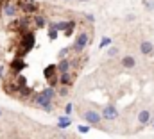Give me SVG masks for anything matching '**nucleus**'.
Wrapping results in <instances>:
<instances>
[{
	"label": "nucleus",
	"instance_id": "obj_1",
	"mask_svg": "<svg viewBox=\"0 0 154 139\" xmlns=\"http://www.w3.org/2000/svg\"><path fill=\"white\" fill-rule=\"evenodd\" d=\"M34 45H36V37H34V32L32 31L22 34V37H20V50H18V55L16 57H23L25 54H29L34 48Z\"/></svg>",
	"mask_w": 154,
	"mask_h": 139
},
{
	"label": "nucleus",
	"instance_id": "obj_2",
	"mask_svg": "<svg viewBox=\"0 0 154 139\" xmlns=\"http://www.w3.org/2000/svg\"><path fill=\"white\" fill-rule=\"evenodd\" d=\"M81 118H82L90 127H99V123H100V120H102V114H99V112L93 111V109H86V111L81 112Z\"/></svg>",
	"mask_w": 154,
	"mask_h": 139
},
{
	"label": "nucleus",
	"instance_id": "obj_3",
	"mask_svg": "<svg viewBox=\"0 0 154 139\" xmlns=\"http://www.w3.org/2000/svg\"><path fill=\"white\" fill-rule=\"evenodd\" d=\"M88 43H90V34H88V32H81V34H77L72 50H74L75 54H81V52H84V48L88 46Z\"/></svg>",
	"mask_w": 154,
	"mask_h": 139
},
{
	"label": "nucleus",
	"instance_id": "obj_4",
	"mask_svg": "<svg viewBox=\"0 0 154 139\" xmlns=\"http://www.w3.org/2000/svg\"><path fill=\"white\" fill-rule=\"evenodd\" d=\"M25 68H27V63L23 61V57H14L13 63L9 64V70H11L13 75H18L22 70H25Z\"/></svg>",
	"mask_w": 154,
	"mask_h": 139
},
{
	"label": "nucleus",
	"instance_id": "obj_5",
	"mask_svg": "<svg viewBox=\"0 0 154 139\" xmlns=\"http://www.w3.org/2000/svg\"><path fill=\"white\" fill-rule=\"evenodd\" d=\"M36 102H38V105L43 109V111H47V112H50V111L54 109L52 100H50V98H47V96H43L41 93H38V95H36Z\"/></svg>",
	"mask_w": 154,
	"mask_h": 139
},
{
	"label": "nucleus",
	"instance_id": "obj_6",
	"mask_svg": "<svg viewBox=\"0 0 154 139\" xmlns=\"http://www.w3.org/2000/svg\"><path fill=\"white\" fill-rule=\"evenodd\" d=\"M18 7H20V11H23L25 14H38V11H39L38 2H32V4H20V2H18Z\"/></svg>",
	"mask_w": 154,
	"mask_h": 139
},
{
	"label": "nucleus",
	"instance_id": "obj_7",
	"mask_svg": "<svg viewBox=\"0 0 154 139\" xmlns=\"http://www.w3.org/2000/svg\"><path fill=\"white\" fill-rule=\"evenodd\" d=\"M102 118L104 120H108V121H113L118 118V109L113 107V105H108V107H104L102 109Z\"/></svg>",
	"mask_w": 154,
	"mask_h": 139
},
{
	"label": "nucleus",
	"instance_id": "obj_8",
	"mask_svg": "<svg viewBox=\"0 0 154 139\" xmlns=\"http://www.w3.org/2000/svg\"><path fill=\"white\" fill-rule=\"evenodd\" d=\"M4 91L7 95H16V93H20V86L16 80H4Z\"/></svg>",
	"mask_w": 154,
	"mask_h": 139
},
{
	"label": "nucleus",
	"instance_id": "obj_9",
	"mask_svg": "<svg viewBox=\"0 0 154 139\" xmlns=\"http://www.w3.org/2000/svg\"><path fill=\"white\" fill-rule=\"evenodd\" d=\"M140 52H142L143 55H152L154 54V45L151 41H142V43H140Z\"/></svg>",
	"mask_w": 154,
	"mask_h": 139
},
{
	"label": "nucleus",
	"instance_id": "obj_10",
	"mask_svg": "<svg viewBox=\"0 0 154 139\" xmlns=\"http://www.w3.org/2000/svg\"><path fill=\"white\" fill-rule=\"evenodd\" d=\"M149 121H151V111L149 109H142L138 112V123L140 125H147Z\"/></svg>",
	"mask_w": 154,
	"mask_h": 139
},
{
	"label": "nucleus",
	"instance_id": "obj_11",
	"mask_svg": "<svg viewBox=\"0 0 154 139\" xmlns=\"http://www.w3.org/2000/svg\"><path fill=\"white\" fill-rule=\"evenodd\" d=\"M72 61L70 59H66V57H63L61 61H59V64H57V71L59 73H66V71H70V68H72Z\"/></svg>",
	"mask_w": 154,
	"mask_h": 139
},
{
	"label": "nucleus",
	"instance_id": "obj_12",
	"mask_svg": "<svg viewBox=\"0 0 154 139\" xmlns=\"http://www.w3.org/2000/svg\"><path fill=\"white\" fill-rule=\"evenodd\" d=\"M59 84H61V86H70V87H72V84H74V77L70 75V71L59 75Z\"/></svg>",
	"mask_w": 154,
	"mask_h": 139
},
{
	"label": "nucleus",
	"instance_id": "obj_13",
	"mask_svg": "<svg viewBox=\"0 0 154 139\" xmlns=\"http://www.w3.org/2000/svg\"><path fill=\"white\" fill-rule=\"evenodd\" d=\"M72 125V118L70 116H59V120H57V129H61V130H65V129H68Z\"/></svg>",
	"mask_w": 154,
	"mask_h": 139
},
{
	"label": "nucleus",
	"instance_id": "obj_14",
	"mask_svg": "<svg viewBox=\"0 0 154 139\" xmlns=\"http://www.w3.org/2000/svg\"><path fill=\"white\" fill-rule=\"evenodd\" d=\"M122 66L127 68V70L134 68V66H136V59H134L133 55H124V57H122Z\"/></svg>",
	"mask_w": 154,
	"mask_h": 139
},
{
	"label": "nucleus",
	"instance_id": "obj_15",
	"mask_svg": "<svg viewBox=\"0 0 154 139\" xmlns=\"http://www.w3.org/2000/svg\"><path fill=\"white\" fill-rule=\"evenodd\" d=\"M32 20H34V27H36V29H45V27H47V23H48V22H47V18H45L43 14H34V18H32Z\"/></svg>",
	"mask_w": 154,
	"mask_h": 139
},
{
	"label": "nucleus",
	"instance_id": "obj_16",
	"mask_svg": "<svg viewBox=\"0 0 154 139\" xmlns=\"http://www.w3.org/2000/svg\"><path fill=\"white\" fill-rule=\"evenodd\" d=\"M72 25H75V22H74V20H63V22L54 23V27H56L57 31H66V29H70Z\"/></svg>",
	"mask_w": 154,
	"mask_h": 139
},
{
	"label": "nucleus",
	"instance_id": "obj_17",
	"mask_svg": "<svg viewBox=\"0 0 154 139\" xmlns=\"http://www.w3.org/2000/svg\"><path fill=\"white\" fill-rule=\"evenodd\" d=\"M56 71H57V66L56 64H50V66H47V68L43 70V77L48 80V78H52L56 75Z\"/></svg>",
	"mask_w": 154,
	"mask_h": 139
},
{
	"label": "nucleus",
	"instance_id": "obj_18",
	"mask_svg": "<svg viewBox=\"0 0 154 139\" xmlns=\"http://www.w3.org/2000/svg\"><path fill=\"white\" fill-rule=\"evenodd\" d=\"M68 91H70V86H61V87L57 89L59 96H68Z\"/></svg>",
	"mask_w": 154,
	"mask_h": 139
},
{
	"label": "nucleus",
	"instance_id": "obj_19",
	"mask_svg": "<svg viewBox=\"0 0 154 139\" xmlns=\"http://www.w3.org/2000/svg\"><path fill=\"white\" fill-rule=\"evenodd\" d=\"M16 82H18V86H20V89L27 86V78H25V77H22V75H18V77H16Z\"/></svg>",
	"mask_w": 154,
	"mask_h": 139
},
{
	"label": "nucleus",
	"instance_id": "obj_20",
	"mask_svg": "<svg viewBox=\"0 0 154 139\" xmlns=\"http://www.w3.org/2000/svg\"><path fill=\"white\" fill-rule=\"evenodd\" d=\"M48 86H52V87H57V86H59V77H57V75H54L52 78H48Z\"/></svg>",
	"mask_w": 154,
	"mask_h": 139
},
{
	"label": "nucleus",
	"instance_id": "obj_21",
	"mask_svg": "<svg viewBox=\"0 0 154 139\" xmlns=\"http://www.w3.org/2000/svg\"><path fill=\"white\" fill-rule=\"evenodd\" d=\"M115 55H118V48L116 46H109L108 48V57H115Z\"/></svg>",
	"mask_w": 154,
	"mask_h": 139
},
{
	"label": "nucleus",
	"instance_id": "obj_22",
	"mask_svg": "<svg viewBox=\"0 0 154 139\" xmlns=\"http://www.w3.org/2000/svg\"><path fill=\"white\" fill-rule=\"evenodd\" d=\"M111 45V37H102V41H100V48H106V46H109Z\"/></svg>",
	"mask_w": 154,
	"mask_h": 139
},
{
	"label": "nucleus",
	"instance_id": "obj_23",
	"mask_svg": "<svg viewBox=\"0 0 154 139\" xmlns=\"http://www.w3.org/2000/svg\"><path fill=\"white\" fill-rule=\"evenodd\" d=\"M77 130H79L81 134H88V132H90V125H79Z\"/></svg>",
	"mask_w": 154,
	"mask_h": 139
},
{
	"label": "nucleus",
	"instance_id": "obj_24",
	"mask_svg": "<svg viewBox=\"0 0 154 139\" xmlns=\"http://www.w3.org/2000/svg\"><path fill=\"white\" fill-rule=\"evenodd\" d=\"M20 93H22V95H23V96H29V95H32V89H31V87H27V86H25V87H22V89H20Z\"/></svg>",
	"mask_w": 154,
	"mask_h": 139
},
{
	"label": "nucleus",
	"instance_id": "obj_25",
	"mask_svg": "<svg viewBox=\"0 0 154 139\" xmlns=\"http://www.w3.org/2000/svg\"><path fill=\"white\" fill-rule=\"evenodd\" d=\"M72 111H74V105H72V104L65 105V114H66V116H70V114H72Z\"/></svg>",
	"mask_w": 154,
	"mask_h": 139
},
{
	"label": "nucleus",
	"instance_id": "obj_26",
	"mask_svg": "<svg viewBox=\"0 0 154 139\" xmlns=\"http://www.w3.org/2000/svg\"><path fill=\"white\" fill-rule=\"evenodd\" d=\"M143 4H145V7H147V9H151V11L154 9V2H152V0H145Z\"/></svg>",
	"mask_w": 154,
	"mask_h": 139
},
{
	"label": "nucleus",
	"instance_id": "obj_27",
	"mask_svg": "<svg viewBox=\"0 0 154 139\" xmlns=\"http://www.w3.org/2000/svg\"><path fill=\"white\" fill-rule=\"evenodd\" d=\"M84 18H86L90 23H93V22H95V16H93V14H84Z\"/></svg>",
	"mask_w": 154,
	"mask_h": 139
},
{
	"label": "nucleus",
	"instance_id": "obj_28",
	"mask_svg": "<svg viewBox=\"0 0 154 139\" xmlns=\"http://www.w3.org/2000/svg\"><path fill=\"white\" fill-rule=\"evenodd\" d=\"M0 77H4V66H0Z\"/></svg>",
	"mask_w": 154,
	"mask_h": 139
},
{
	"label": "nucleus",
	"instance_id": "obj_29",
	"mask_svg": "<svg viewBox=\"0 0 154 139\" xmlns=\"http://www.w3.org/2000/svg\"><path fill=\"white\" fill-rule=\"evenodd\" d=\"M79 2H88V0H79Z\"/></svg>",
	"mask_w": 154,
	"mask_h": 139
},
{
	"label": "nucleus",
	"instance_id": "obj_30",
	"mask_svg": "<svg viewBox=\"0 0 154 139\" xmlns=\"http://www.w3.org/2000/svg\"><path fill=\"white\" fill-rule=\"evenodd\" d=\"M0 116H2V109H0Z\"/></svg>",
	"mask_w": 154,
	"mask_h": 139
},
{
	"label": "nucleus",
	"instance_id": "obj_31",
	"mask_svg": "<svg viewBox=\"0 0 154 139\" xmlns=\"http://www.w3.org/2000/svg\"><path fill=\"white\" fill-rule=\"evenodd\" d=\"M65 2H72V0H65Z\"/></svg>",
	"mask_w": 154,
	"mask_h": 139
},
{
	"label": "nucleus",
	"instance_id": "obj_32",
	"mask_svg": "<svg viewBox=\"0 0 154 139\" xmlns=\"http://www.w3.org/2000/svg\"><path fill=\"white\" fill-rule=\"evenodd\" d=\"M152 127H154V123H152Z\"/></svg>",
	"mask_w": 154,
	"mask_h": 139
}]
</instances>
